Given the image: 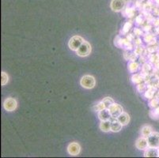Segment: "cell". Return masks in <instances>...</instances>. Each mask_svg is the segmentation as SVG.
Instances as JSON below:
<instances>
[{
	"instance_id": "cell-1",
	"label": "cell",
	"mask_w": 159,
	"mask_h": 158,
	"mask_svg": "<svg viewBox=\"0 0 159 158\" xmlns=\"http://www.w3.org/2000/svg\"><path fill=\"white\" fill-rule=\"evenodd\" d=\"M80 84L83 88L89 89H93L95 86L96 81L93 76L85 75L82 78L81 81H80Z\"/></svg>"
},
{
	"instance_id": "cell-2",
	"label": "cell",
	"mask_w": 159,
	"mask_h": 158,
	"mask_svg": "<svg viewBox=\"0 0 159 158\" xmlns=\"http://www.w3.org/2000/svg\"><path fill=\"white\" fill-rule=\"evenodd\" d=\"M77 55L80 57H86L91 52V46L88 42L84 41L77 51Z\"/></svg>"
},
{
	"instance_id": "cell-3",
	"label": "cell",
	"mask_w": 159,
	"mask_h": 158,
	"mask_svg": "<svg viewBox=\"0 0 159 158\" xmlns=\"http://www.w3.org/2000/svg\"><path fill=\"white\" fill-rule=\"evenodd\" d=\"M83 42V39L82 38L81 36H75L69 40L68 46H69L70 50H72V51H77V50L79 48V47L82 44Z\"/></svg>"
},
{
	"instance_id": "cell-4",
	"label": "cell",
	"mask_w": 159,
	"mask_h": 158,
	"mask_svg": "<svg viewBox=\"0 0 159 158\" xmlns=\"http://www.w3.org/2000/svg\"><path fill=\"white\" fill-rule=\"evenodd\" d=\"M148 145L152 148H159V133L152 132L147 137Z\"/></svg>"
},
{
	"instance_id": "cell-5",
	"label": "cell",
	"mask_w": 159,
	"mask_h": 158,
	"mask_svg": "<svg viewBox=\"0 0 159 158\" xmlns=\"http://www.w3.org/2000/svg\"><path fill=\"white\" fill-rule=\"evenodd\" d=\"M126 5L125 0H112L111 2V9L115 12L122 11Z\"/></svg>"
},
{
	"instance_id": "cell-6",
	"label": "cell",
	"mask_w": 159,
	"mask_h": 158,
	"mask_svg": "<svg viewBox=\"0 0 159 158\" xmlns=\"http://www.w3.org/2000/svg\"><path fill=\"white\" fill-rule=\"evenodd\" d=\"M3 107L8 111H14L17 108V101H16L15 99L9 97V98L6 99L5 101H4Z\"/></svg>"
},
{
	"instance_id": "cell-7",
	"label": "cell",
	"mask_w": 159,
	"mask_h": 158,
	"mask_svg": "<svg viewBox=\"0 0 159 158\" xmlns=\"http://www.w3.org/2000/svg\"><path fill=\"white\" fill-rule=\"evenodd\" d=\"M109 110L112 118H118L123 113V108L118 104H113Z\"/></svg>"
},
{
	"instance_id": "cell-8",
	"label": "cell",
	"mask_w": 159,
	"mask_h": 158,
	"mask_svg": "<svg viewBox=\"0 0 159 158\" xmlns=\"http://www.w3.org/2000/svg\"><path fill=\"white\" fill-rule=\"evenodd\" d=\"M80 150H81V147H80V145H79L78 143L72 142L68 145L67 151L69 154H70V155H78V154H79V153H80Z\"/></svg>"
},
{
	"instance_id": "cell-9",
	"label": "cell",
	"mask_w": 159,
	"mask_h": 158,
	"mask_svg": "<svg viewBox=\"0 0 159 158\" xmlns=\"http://www.w3.org/2000/svg\"><path fill=\"white\" fill-rule=\"evenodd\" d=\"M136 145L138 149L144 150V149H147V146H149L148 141L145 137H140V138H138V140L136 141Z\"/></svg>"
},
{
	"instance_id": "cell-10",
	"label": "cell",
	"mask_w": 159,
	"mask_h": 158,
	"mask_svg": "<svg viewBox=\"0 0 159 158\" xmlns=\"http://www.w3.org/2000/svg\"><path fill=\"white\" fill-rule=\"evenodd\" d=\"M98 116H99V119L102 120V121H106V120H109L110 117L111 116V114H110L109 110L107 108L103 109L102 111H101L98 114Z\"/></svg>"
},
{
	"instance_id": "cell-11",
	"label": "cell",
	"mask_w": 159,
	"mask_h": 158,
	"mask_svg": "<svg viewBox=\"0 0 159 158\" xmlns=\"http://www.w3.org/2000/svg\"><path fill=\"white\" fill-rule=\"evenodd\" d=\"M117 119L120 122V123L124 126V125H127L130 121V116L128 113H125V112H123L122 114L120 115V116L118 117Z\"/></svg>"
},
{
	"instance_id": "cell-12",
	"label": "cell",
	"mask_w": 159,
	"mask_h": 158,
	"mask_svg": "<svg viewBox=\"0 0 159 158\" xmlns=\"http://www.w3.org/2000/svg\"><path fill=\"white\" fill-rule=\"evenodd\" d=\"M123 125L120 123L119 120H114L111 123V130L113 132H119L122 129Z\"/></svg>"
},
{
	"instance_id": "cell-13",
	"label": "cell",
	"mask_w": 159,
	"mask_h": 158,
	"mask_svg": "<svg viewBox=\"0 0 159 158\" xmlns=\"http://www.w3.org/2000/svg\"><path fill=\"white\" fill-rule=\"evenodd\" d=\"M100 128L104 132H109V130H111V123L109 120L102 121V123L100 124Z\"/></svg>"
},
{
	"instance_id": "cell-14",
	"label": "cell",
	"mask_w": 159,
	"mask_h": 158,
	"mask_svg": "<svg viewBox=\"0 0 159 158\" xmlns=\"http://www.w3.org/2000/svg\"><path fill=\"white\" fill-rule=\"evenodd\" d=\"M158 156V151L157 150L156 148L150 147L147 149L144 153V157H157Z\"/></svg>"
},
{
	"instance_id": "cell-15",
	"label": "cell",
	"mask_w": 159,
	"mask_h": 158,
	"mask_svg": "<svg viewBox=\"0 0 159 158\" xmlns=\"http://www.w3.org/2000/svg\"><path fill=\"white\" fill-rule=\"evenodd\" d=\"M152 133V128L150 126H145L142 129V135L145 137H148Z\"/></svg>"
},
{
	"instance_id": "cell-16",
	"label": "cell",
	"mask_w": 159,
	"mask_h": 158,
	"mask_svg": "<svg viewBox=\"0 0 159 158\" xmlns=\"http://www.w3.org/2000/svg\"><path fill=\"white\" fill-rule=\"evenodd\" d=\"M102 102L104 103V105H105V108L109 109L110 107L112 106V104H114V101L112 100V98H110V97H105L104 99H103V101Z\"/></svg>"
},
{
	"instance_id": "cell-17",
	"label": "cell",
	"mask_w": 159,
	"mask_h": 158,
	"mask_svg": "<svg viewBox=\"0 0 159 158\" xmlns=\"http://www.w3.org/2000/svg\"><path fill=\"white\" fill-rule=\"evenodd\" d=\"M104 108H105V105H104V104L102 102H102H100V103H98V104H97L96 105L94 106V108H93V109H94V111H101Z\"/></svg>"
},
{
	"instance_id": "cell-18",
	"label": "cell",
	"mask_w": 159,
	"mask_h": 158,
	"mask_svg": "<svg viewBox=\"0 0 159 158\" xmlns=\"http://www.w3.org/2000/svg\"><path fill=\"white\" fill-rule=\"evenodd\" d=\"M1 78H2V80H1L2 86H4V85H6V84L8 82L9 77H8V75L5 72H2V74H1Z\"/></svg>"
},
{
	"instance_id": "cell-19",
	"label": "cell",
	"mask_w": 159,
	"mask_h": 158,
	"mask_svg": "<svg viewBox=\"0 0 159 158\" xmlns=\"http://www.w3.org/2000/svg\"><path fill=\"white\" fill-rule=\"evenodd\" d=\"M158 157H159V149H158Z\"/></svg>"
}]
</instances>
